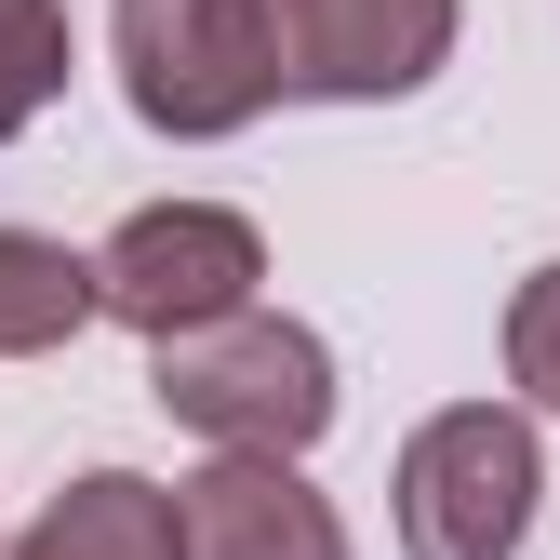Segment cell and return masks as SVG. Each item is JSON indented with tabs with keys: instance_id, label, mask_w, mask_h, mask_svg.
<instances>
[{
	"instance_id": "1",
	"label": "cell",
	"mask_w": 560,
	"mask_h": 560,
	"mask_svg": "<svg viewBox=\"0 0 560 560\" xmlns=\"http://www.w3.org/2000/svg\"><path fill=\"white\" fill-rule=\"evenodd\" d=\"M120 40V94L148 133H174V148H200V133H241L267 120L280 94V0H120L107 14Z\"/></svg>"
},
{
	"instance_id": "2",
	"label": "cell",
	"mask_w": 560,
	"mask_h": 560,
	"mask_svg": "<svg viewBox=\"0 0 560 560\" xmlns=\"http://www.w3.org/2000/svg\"><path fill=\"white\" fill-rule=\"evenodd\" d=\"M148 387H161L174 428L228 441V454H307L334 428V347L307 320H280V307H241L214 334H174Z\"/></svg>"
},
{
	"instance_id": "3",
	"label": "cell",
	"mask_w": 560,
	"mask_h": 560,
	"mask_svg": "<svg viewBox=\"0 0 560 560\" xmlns=\"http://www.w3.org/2000/svg\"><path fill=\"white\" fill-rule=\"evenodd\" d=\"M534 428L508 400H454L400 441V560H521L534 534Z\"/></svg>"
},
{
	"instance_id": "4",
	"label": "cell",
	"mask_w": 560,
	"mask_h": 560,
	"mask_svg": "<svg viewBox=\"0 0 560 560\" xmlns=\"http://www.w3.org/2000/svg\"><path fill=\"white\" fill-rule=\"evenodd\" d=\"M254 280H267V241H254V214H228V200H161V214H133V228L94 254L107 320H133L148 347L241 320Z\"/></svg>"
},
{
	"instance_id": "5",
	"label": "cell",
	"mask_w": 560,
	"mask_h": 560,
	"mask_svg": "<svg viewBox=\"0 0 560 560\" xmlns=\"http://www.w3.org/2000/svg\"><path fill=\"white\" fill-rule=\"evenodd\" d=\"M454 54V0H280V81L320 107H387Z\"/></svg>"
},
{
	"instance_id": "6",
	"label": "cell",
	"mask_w": 560,
	"mask_h": 560,
	"mask_svg": "<svg viewBox=\"0 0 560 560\" xmlns=\"http://www.w3.org/2000/svg\"><path fill=\"white\" fill-rule=\"evenodd\" d=\"M187 560H347V521L294 480V454H214L187 480Z\"/></svg>"
},
{
	"instance_id": "7",
	"label": "cell",
	"mask_w": 560,
	"mask_h": 560,
	"mask_svg": "<svg viewBox=\"0 0 560 560\" xmlns=\"http://www.w3.org/2000/svg\"><path fill=\"white\" fill-rule=\"evenodd\" d=\"M40 534L67 560H187V494H161L133 467H94V480H67L40 508Z\"/></svg>"
},
{
	"instance_id": "8",
	"label": "cell",
	"mask_w": 560,
	"mask_h": 560,
	"mask_svg": "<svg viewBox=\"0 0 560 560\" xmlns=\"http://www.w3.org/2000/svg\"><path fill=\"white\" fill-rule=\"evenodd\" d=\"M107 294H94V254H67L40 228H0V361H40V347H67Z\"/></svg>"
},
{
	"instance_id": "9",
	"label": "cell",
	"mask_w": 560,
	"mask_h": 560,
	"mask_svg": "<svg viewBox=\"0 0 560 560\" xmlns=\"http://www.w3.org/2000/svg\"><path fill=\"white\" fill-rule=\"evenodd\" d=\"M67 94V0H0V148Z\"/></svg>"
},
{
	"instance_id": "10",
	"label": "cell",
	"mask_w": 560,
	"mask_h": 560,
	"mask_svg": "<svg viewBox=\"0 0 560 560\" xmlns=\"http://www.w3.org/2000/svg\"><path fill=\"white\" fill-rule=\"evenodd\" d=\"M508 374L534 387V413H560V267H534L508 294Z\"/></svg>"
},
{
	"instance_id": "11",
	"label": "cell",
	"mask_w": 560,
	"mask_h": 560,
	"mask_svg": "<svg viewBox=\"0 0 560 560\" xmlns=\"http://www.w3.org/2000/svg\"><path fill=\"white\" fill-rule=\"evenodd\" d=\"M0 560H67V547H54V534H40V521H27V534H14V547H0Z\"/></svg>"
}]
</instances>
